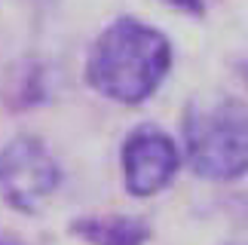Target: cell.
I'll use <instances>...</instances> for the list:
<instances>
[{"label": "cell", "instance_id": "6da1fadb", "mask_svg": "<svg viewBox=\"0 0 248 245\" xmlns=\"http://www.w3.org/2000/svg\"><path fill=\"white\" fill-rule=\"evenodd\" d=\"M171 61L175 49L163 31L123 15L95 37L83 74L101 98L138 107L163 89Z\"/></svg>", "mask_w": 248, "mask_h": 245}, {"label": "cell", "instance_id": "7a4b0ae2", "mask_svg": "<svg viewBox=\"0 0 248 245\" xmlns=\"http://www.w3.org/2000/svg\"><path fill=\"white\" fill-rule=\"evenodd\" d=\"M181 156L202 181L230 184L248 175V101L221 95L193 101L181 122Z\"/></svg>", "mask_w": 248, "mask_h": 245}, {"label": "cell", "instance_id": "3957f363", "mask_svg": "<svg viewBox=\"0 0 248 245\" xmlns=\"http://www.w3.org/2000/svg\"><path fill=\"white\" fill-rule=\"evenodd\" d=\"M62 187V166L37 135H16L0 147V196L16 212L34 214Z\"/></svg>", "mask_w": 248, "mask_h": 245}, {"label": "cell", "instance_id": "277c9868", "mask_svg": "<svg viewBox=\"0 0 248 245\" xmlns=\"http://www.w3.org/2000/svg\"><path fill=\"white\" fill-rule=\"evenodd\" d=\"M120 166H123L126 193L135 196V199H150V196L163 193L178 178L184 156H181V144L166 129L144 122L123 138Z\"/></svg>", "mask_w": 248, "mask_h": 245}, {"label": "cell", "instance_id": "5b68a950", "mask_svg": "<svg viewBox=\"0 0 248 245\" xmlns=\"http://www.w3.org/2000/svg\"><path fill=\"white\" fill-rule=\"evenodd\" d=\"M71 236H77L83 245H150L154 227L138 214H83L71 221Z\"/></svg>", "mask_w": 248, "mask_h": 245}, {"label": "cell", "instance_id": "8992f818", "mask_svg": "<svg viewBox=\"0 0 248 245\" xmlns=\"http://www.w3.org/2000/svg\"><path fill=\"white\" fill-rule=\"evenodd\" d=\"M3 107L9 110H28L34 105H40L46 98L43 92V77L37 64H18L3 77V89H0Z\"/></svg>", "mask_w": 248, "mask_h": 245}, {"label": "cell", "instance_id": "52a82bcc", "mask_svg": "<svg viewBox=\"0 0 248 245\" xmlns=\"http://www.w3.org/2000/svg\"><path fill=\"white\" fill-rule=\"evenodd\" d=\"M171 9H178V13H187V15H202L205 13V3L202 0H166Z\"/></svg>", "mask_w": 248, "mask_h": 245}, {"label": "cell", "instance_id": "ba28073f", "mask_svg": "<svg viewBox=\"0 0 248 245\" xmlns=\"http://www.w3.org/2000/svg\"><path fill=\"white\" fill-rule=\"evenodd\" d=\"M0 245H22V242H16V239H9L6 233H0Z\"/></svg>", "mask_w": 248, "mask_h": 245}, {"label": "cell", "instance_id": "9c48e42d", "mask_svg": "<svg viewBox=\"0 0 248 245\" xmlns=\"http://www.w3.org/2000/svg\"><path fill=\"white\" fill-rule=\"evenodd\" d=\"M242 80H245V83H248V61H245V64H242Z\"/></svg>", "mask_w": 248, "mask_h": 245}]
</instances>
